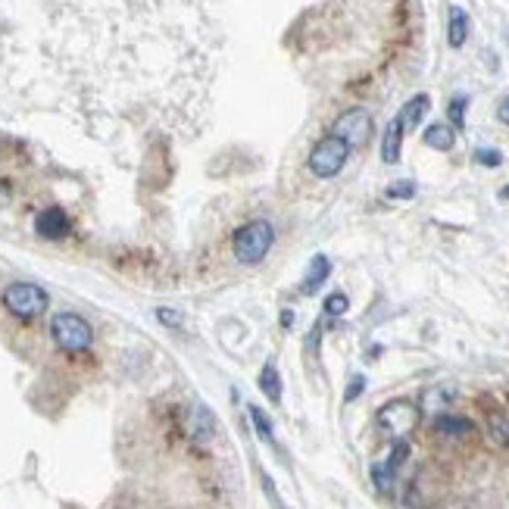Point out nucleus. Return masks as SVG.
<instances>
[{"instance_id":"f257e3e1","label":"nucleus","mask_w":509,"mask_h":509,"mask_svg":"<svg viewBox=\"0 0 509 509\" xmlns=\"http://www.w3.org/2000/svg\"><path fill=\"white\" fill-rule=\"evenodd\" d=\"M275 228L266 219H253L244 228H238L235 235V257L241 266H257L260 260H266V253L272 250Z\"/></svg>"},{"instance_id":"f03ea898","label":"nucleus","mask_w":509,"mask_h":509,"mask_svg":"<svg viewBox=\"0 0 509 509\" xmlns=\"http://www.w3.org/2000/svg\"><path fill=\"white\" fill-rule=\"evenodd\" d=\"M50 338L66 354H81L94 344V328L79 313H57L50 319Z\"/></svg>"},{"instance_id":"7ed1b4c3","label":"nucleus","mask_w":509,"mask_h":509,"mask_svg":"<svg viewBox=\"0 0 509 509\" xmlns=\"http://www.w3.org/2000/svg\"><path fill=\"white\" fill-rule=\"evenodd\" d=\"M419 416H422V409H419L413 400H391V403H385V407L376 413V425H378V431L385 434V438L407 440L409 434L416 431Z\"/></svg>"},{"instance_id":"20e7f679","label":"nucleus","mask_w":509,"mask_h":509,"mask_svg":"<svg viewBox=\"0 0 509 509\" xmlns=\"http://www.w3.org/2000/svg\"><path fill=\"white\" fill-rule=\"evenodd\" d=\"M48 303H50L48 291H41L38 284H32V281H13L10 288L4 291V306L16 319H38L41 313L48 310Z\"/></svg>"},{"instance_id":"39448f33","label":"nucleus","mask_w":509,"mask_h":509,"mask_svg":"<svg viewBox=\"0 0 509 509\" xmlns=\"http://www.w3.org/2000/svg\"><path fill=\"white\" fill-rule=\"evenodd\" d=\"M347 156H350V147L344 144L341 138L328 134V138H322L319 144L313 147V154H310V172L316 178H334L344 166H347Z\"/></svg>"},{"instance_id":"423d86ee","label":"nucleus","mask_w":509,"mask_h":509,"mask_svg":"<svg viewBox=\"0 0 509 509\" xmlns=\"http://www.w3.org/2000/svg\"><path fill=\"white\" fill-rule=\"evenodd\" d=\"M332 134L334 138H341L347 147H363L366 141L372 138V116L359 107L347 110V113H341L338 119H334Z\"/></svg>"},{"instance_id":"0eeeda50","label":"nucleus","mask_w":509,"mask_h":509,"mask_svg":"<svg viewBox=\"0 0 509 509\" xmlns=\"http://www.w3.org/2000/svg\"><path fill=\"white\" fill-rule=\"evenodd\" d=\"M69 228H72L69 216H66L59 207L44 209L38 219H35V231H38L44 241H63V238L69 235Z\"/></svg>"},{"instance_id":"6e6552de","label":"nucleus","mask_w":509,"mask_h":509,"mask_svg":"<svg viewBox=\"0 0 509 509\" xmlns=\"http://www.w3.org/2000/svg\"><path fill=\"white\" fill-rule=\"evenodd\" d=\"M188 434H191L194 444H200V447L213 444V438H216V416L209 413V409L204 407V403H194V407H191V416H188Z\"/></svg>"},{"instance_id":"1a4fd4ad","label":"nucleus","mask_w":509,"mask_h":509,"mask_svg":"<svg viewBox=\"0 0 509 509\" xmlns=\"http://www.w3.org/2000/svg\"><path fill=\"white\" fill-rule=\"evenodd\" d=\"M429 110H431V97H429V94H416V97H409V101L403 103V110L397 113V122L403 125V132H407V129H416V125L422 122Z\"/></svg>"},{"instance_id":"9d476101","label":"nucleus","mask_w":509,"mask_h":509,"mask_svg":"<svg viewBox=\"0 0 509 509\" xmlns=\"http://www.w3.org/2000/svg\"><path fill=\"white\" fill-rule=\"evenodd\" d=\"M475 431L472 429V422L469 419H462V416H438L434 419V434H440V438H447V440H462V438H469V434Z\"/></svg>"},{"instance_id":"9b49d317","label":"nucleus","mask_w":509,"mask_h":509,"mask_svg":"<svg viewBox=\"0 0 509 509\" xmlns=\"http://www.w3.org/2000/svg\"><path fill=\"white\" fill-rule=\"evenodd\" d=\"M400 151H403V125L391 119V125L385 129V138H381V160L387 166H394V163H400Z\"/></svg>"},{"instance_id":"f8f14e48","label":"nucleus","mask_w":509,"mask_h":509,"mask_svg":"<svg viewBox=\"0 0 509 509\" xmlns=\"http://www.w3.org/2000/svg\"><path fill=\"white\" fill-rule=\"evenodd\" d=\"M328 275H332V260L322 257V253H319V257H313L310 269H306V279L301 284V291H303V294H316L322 284H325Z\"/></svg>"},{"instance_id":"ddd939ff","label":"nucleus","mask_w":509,"mask_h":509,"mask_svg":"<svg viewBox=\"0 0 509 509\" xmlns=\"http://www.w3.org/2000/svg\"><path fill=\"white\" fill-rule=\"evenodd\" d=\"M469 38V13L462 6H451V19H447V41L451 48H462Z\"/></svg>"},{"instance_id":"4468645a","label":"nucleus","mask_w":509,"mask_h":509,"mask_svg":"<svg viewBox=\"0 0 509 509\" xmlns=\"http://www.w3.org/2000/svg\"><path fill=\"white\" fill-rule=\"evenodd\" d=\"M425 144L431 147V151H453L456 144V129L447 122H434L425 129Z\"/></svg>"},{"instance_id":"2eb2a0df","label":"nucleus","mask_w":509,"mask_h":509,"mask_svg":"<svg viewBox=\"0 0 509 509\" xmlns=\"http://www.w3.org/2000/svg\"><path fill=\"white\" fill-rule=\"evenodd\" d=\"M260 391H263L272 403H281V376L272 363H266L263 372H260Z\"/></svg>"},{"instance_id":"dca6fc26","label":"nucleus","mask_w":509,"mask_h":509,"mask_svg":"<svg viewBox=\"0 0 509 509\" xmlns=\"http://www.w3.org/2000/svg\"><path fill=\"white\" fill-rule=\"evenodd\" d=\"M394 475H397V472L387 466V462H376V466H372V482H376V488L381 493L394 491Z\"/></svg>"},{"instance_id":"f3484780","label":"nucleus","mask_w":509,"mask_h":509,"mask_svg":"<svg viewBox=\"0 0 509 509\" xmlns=\"http://www.w3.org/2000/svg\"><path fill=\"white\" fill-rule=\"evenodd\" d=\"M250 419H253V425H257V434L263 440H269V444H275V431H272V422L266 419V413L260 407H250Z\"/></svg>"},{"instance_id":"a211bd4d","label":"nucleus","mask_w":509,"mask_h":509,"mask_svg":"<svg viewBox=\"0 0 509 509\" xmlns=\"http://www.w3.org/2000/svg\"><path fill=\"white\" fill-rule=\"evenodd\" d=\"M466 107H469V101L462 94H456L451 101L447 113H451V119H453V129H462V125H466Z\"/></svg>"},{"instance_id":"6ab92c4d","label":"nucleus","mask_w":509,"mask_h":509,"mask_svg":"<svg viewBox=\"0 0 509 509\" xmlns=\"http://www.w3.org/2000/svg\"><path fill=\"white\" fill-rule=\"evenodd\" d=\"M350 310V301L347 294H341V291H334L332 297H325V316H344V313Z\"/></svg>"},{"instance_id":"aec40b11","label":"nucleus","mask_w":509,"mask_h":509,"mask_svg":"<svg viewBox=\"0 0 509 509\" xmlns=\"http://www.w3.org/2000/svg\"><path fill=\"white\" fill-rule=\"evenodd\" d=\"M472 156H475V163H482V166H488V169H497L500 163H504V154L491 151V147H478V151L472 154Z\"/></svg>"},{"instance_id":"412c9836","label":"nucleus","mask_w":509,"mask_h":509,"mask_svg":"<svg viewBox=\"0 0 509 509\" xmlns=\"http://www.w3.org/2000/svg\"><path fill=\"white\" fill-rule=\"evenodd\" d=\"M387 197H391V200L416 197V182H394V185H387Z\"/></svg>"},{"instance_id":"4be33fe9","label":"nucleus","mask_w":509,"mask_h":509,"mask_svg":"<svg viewBox=\"0 0 509 509\" xmlns=\"http://www.w3.org/2000/svg\"><path fill=\"white\" fill-rule=\"evenodd\" d=\"M491 434H493V440H500V444H509V419L491 416Z\"/></svg>"},{"instance_id":"5701e85b","label":"nucleus","mask_w":509,"mask_h":509,"mask_svg":"<svg viewBox=\"0 0 509 509\" xmlns=\"http://www.w3.org/2000/svg\"><path fill=\"white\" fill-rule=\"evenodd\" d=\"M156 316H160L163 325H169V328H182L185 325V319H182V313H178V310H166V306H163V310H156Z\"/></svg>"},{"instance_id":"b1692460","label":"nucleus","mask_w":509,"mask_h":509,"mask_svg":"<svg viewBox=\"0 0 509 509\" xmlns=\"http://www.w3.org/2000/svg\"><path fill=\"white\" fill-rule=\"evenodd\" d=\"M363 387H366V376H354V381L347 385V394H344V400L347 403H354L359 394H363Z\"/></svg>"},{"instance_id":"393cba45","label":"nucleus","mask_w":509,"mask_h":509,"mask_svg":"<svg viewBox=\"0 0 509 509\" xmlns=\"http://www.w3.org/2000/svg\"><path fill=\"white\" fill-rule=\"evenodd\" d=\"M497 116H500V122H506V125H509V97H506V101H504V103H500Z\"/></svg>"},{"instance_id":"a878e982","label":"nucleus","mask_w":509,"mask_h":509,"mask_svg":"<svg viewBox=\"0 0 509 509\" xmlns=\"http://www.w3.org/2000/svg\"><path fill=\"white\" fill-rule=\"evenodd\" d=\"M281 325H284V328H288V325H294V313H291V310H284V313H281Z\"/></svg>"},{"instance_id":"bb28decb","label":"nucleus","mask_w":509,"mask_h":509,"mask_svg":"<svg viewBox=\"0 0 509 509\" xmlns=\"http://www.w3.org/2000/svg\"><path fill=\"white\" fill-rule=\"evenodd\" d=\"M500 197H504V200H509V185H506L504 191H500Z\"/></svg>"}]
</instances>
